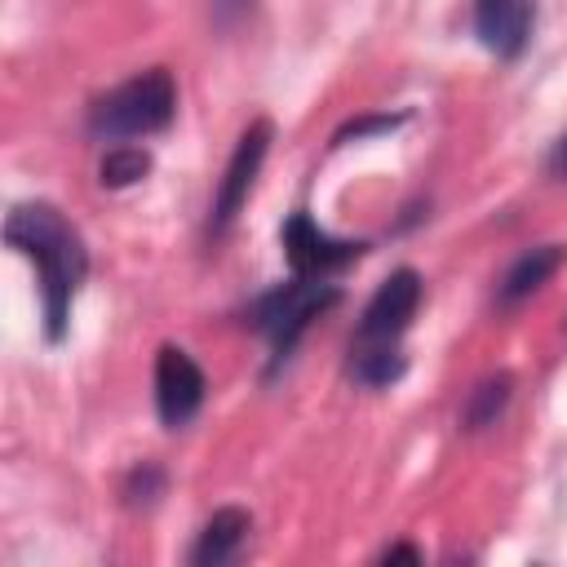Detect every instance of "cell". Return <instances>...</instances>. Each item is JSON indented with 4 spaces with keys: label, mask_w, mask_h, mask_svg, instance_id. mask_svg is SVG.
I'll return each mask as SVG.
<instances>
[{
    "label": "cell",
    "mask_w": 567,
    "mask_h": 567,
    "mask_svg": "<svg viewBox=\"0 0 567 567\" xmlns=\"http://www.w3.org/2000/svg\"><path fill=\"white\" fill-rule=\"evenodd\" d=\"M4 244L35 261L44 337L62 341L66 323H71L75 292H80V284L89 275V248H84L80 230L53 204H18L4 217Z\"/></svg>",
    "instance_id": "cell-1"
},
{
    "label": "cell",
    "mask_w": 567,
    "mask_h": 567,
    "mask_svg": "<svg viewBox=\"0 0 567 567\" xmlns=\"http://www.w3.org/2000/svg\"><path fill=\"white\" fill-rule=\"evenodd\" d=\"M177 115V84L164 66H151L124 84H115L111 93H102L89 106V133L120 142V137H146L168 128Z\"/></svg>",
    "instance_id": "cell-2"
},
{
    "label": "cell",
    "mask_w": 567,
    "mask_h": 567,
    "mask_svg": "<svg viewBox=\"0 0 567 567\" xmlns=\"http://www.w3.org/2000/svg\"><path fill=\"white\" fill-rule=\"evenodd\" d=\"M341 301V288L337 284H323V279H292V284H279L270 292H261L252 306H248V328H257L266 341H270V368L288 363V354L297 350V341L306 337V328L332 310Z\"/></svg>",
    "instance_id": "cell-3"
},
{
    "label": "cell",
    "mask_w": 567,
    "mask_h": 567,
    "mask_svg": "<svg viewBox=\"0 0 567 567\" xmlns=\"http://www.w3.org/2000/svg\"><path fill=\"white\" fill-rule=\"evenodd\" d=\"M270 137H275L270 120H252V124L239 133V142H235V151H230V159H226V173H221V182H217L213 213H208V235H213V239H221V235L230 230V221L239 217V208L248 204V195H252V186H257V173H261V164H266V155H270Z\"/></svg>",
    "instance_id": "cell-4"
},
{
    "label": "cell",
    "mask_w": 567,
    "mask_h": 567,
    "mask_svg": "<svg viewBox=\"0 0 567 567\" xmlns=\"http://www.w3.org/2000/svg\"><path fill=\"white\" fill-rule=\"evenodd\" d=\"M279 244H284L288 270L301 275V279H323V275L350 266V261L368 248L363 239H337V235L319 230L310 213H292V217L279 226Z\"/></svg>",
    "instance_id": "cell-5"
},
{
    "label": "cell",
    "mask_w": 567,
    "mask_h": 567,
    "mask_svg": "<svg viewBox=\"0 0 567 567\" xmlns=\"http://www.w3.org/2000/svg\"><path fill=\"white\" fill-rule=\"evenodd\" d=\"M204 372L182 346H159L155 354V412L168 430H182L204 408Z\"/></svg>",
    "instance_id": "cell-6"
},
{
    "label": "cell",
    "mask_w": 567,
    "mask_h": 567,
    "mask_svg": "<svg viewBox=\"0 0 567 567\" xmlns=\"http://www.w3.org/2000/svg\"><path fill=\"white\" fill-rule=\"evenodd\" d=\"M416 306H421V275H416L412 266L390 270V275L377 284V292L368 297V306H363V315H359L354 341H399L403 328L412 323Z\"/></svg>",
    "instance_id": "cell-7"
},
{
    "label": "cell",
    "mask_w": 567,
    "mask_h": 567,
    "mask_svg": "<svg viewBox=\"0 0 567 567\" xmlns=\"http://www.w3.org/2000/svg\"><path fill=\"white\" fill-rule=\"evenodd\" d=\"M536 22L532 0H474V35L496 58H518Z\"/></svg>",
    "instance_id": "cell-8"
},
{
    "label": "cell",
    "mask_w": 567,
    "mask_h": 567,
    "mask_svg": "<svg viewBox=\"0 0 567 567\" xmlns=\"http://www.w3.org/2000/svg\"><path fill=\"white\" fill-rule=\"evenodd\" d=\"M248 532H252L248 509H239V505L213 509V518L199 527V536L190 545V563L195 567H221V563H230L239 554V545L248 540Z\"/></svg>",
    "instance_id": "cell-9"
},
{
    "label": "cell",
    "mask_w": 567,
    "mask_h": 567,
    "mask_svg": "<svg viewBox=\"0 0 567 567\" xmlns=\"http://www.w3.org/2000/svg\"><path fill=\"white\" fill-rule=\"evenodd\" d=\"M558 266H563V248H558V244L527 248V252L514 257V266L501 275V284H496V301H501V306H518V301H527V297H532Z\"/></svg>",
    "instance_id": "cell-10"
},
{
    "label": "cell",
    "mask_w": 567,
    "mask_h": 567,
    "mask_svg": "<svg viewBox=\"0 0 567 567\" xmlns=\"http://www.w3.org/2000/svg\"><path fill=\"white\" fill-rule=\"evenodd\" d=\"M509 394H514V377H509V372L483 377V381L465 394V403H461V430L478 434V430L496 425V416L509 408Z\"/></svg>",
    "instance_id": "cell-11"
},
{
    "label": "cell",
    "mask_w": 567,
    "mask_h": 567,
    "mask_svg": "<svg viewBox=\"0 0 567 567\" xmlns=\"http://www.w3.org/2000/svg\"><path fill=\"white\" fill-rule=\"evenodd\" d=\"M403 354H399V346L394 341H354L350 346V377L359 381V385H390V381H399L403 377Z\"/></svg>",
    "instance_id": "cell-12"
},
{
    "label": "cell",
    "mask_w": 567,
    "mask_h": 567,
    "mask_svg": "<svg viewBox=\"0 0 567 567\" xmlns=\"http://www.w3.org/2000/svg\"><path fill=\"white\" fill-rule=\"evenodd\" d=\"M146 173H151V155H146L142 146H111V151L102 155V164H97V182L111 186V190L133 186V182H142Z\"/></svg>",
    "instance_id": "cell-13"
},
{
    "label": "cell",
    "mask_w": 567,
    "mask_h": 567,
    "mask_svg": "<svg viewBox=\"0 0 567 567\" xmlns=\"http://www.w3.org/2000/svg\"><path fill=\"white\" fill-rule=\"evenodd\" d=\"M159 492H164V470L151 465V461H142V465L124 478V501H128V505H151Z\"/></svg>",
    "instance_id": "cell-14"
},
{
    "label": "cell",
    "mask_w": 567,
    "mask_h": 567,
    "mask_svg": "<svg viewBox=\"0 0 567 567\" xmlns=\"http://www.w3.org/2000/svg\"><path fill=\"white\" fill-rule=\"evenodd\" d=\"M403 120H408V115H359V120H350V124H341V128H337L332 146H346V142L372 137V133H394Z\"/></svg>",
    "instance_id": "cell-15"
},
{
    "label": "cell",
    "mask_w": 567,
    "mask_h": 567,
    "mask_svg": "<svg viewBox=\"0 0 567 567\" xmlns=\"http://www.w3.org/2000/svg\"><path fill=\"white\" fill-rule=\"evenodd\" d=\"M549 177H558V182H567V133L554 142V151H549Z\"/></svg>",
    "instance_id": "cell-16"
},
{
    "label": "cell",
    "mask_w": 567,
    "mask_h": 567,
    "mask_svg": "<svg viewBox=\"0 0 567 567\" xmlns=\"http://www.w3.org/2000/svg\"><path fill=\"white\" fill-rule=\"evenodd\" d=\"M381 563H421V549L416 545H390L381 554Z\"/></svg>",
    "instance_id": "cell-17"
},
{
    "label": "cell",
    "mask_w": 567,
    "mask_h": 567,
    "mask_svg": "<svg viewBox=\"0 0 567 567\" xmlns=\"http://www.w3.org/2000/svg\"><path fill=\"white\" fill-rule=\"evenodd\" d=\"M248 9V0H213V13H217V22H230V18H239Z\"/></svg>",
    "instance_id": "cell-18"
}]
</instances>
